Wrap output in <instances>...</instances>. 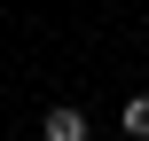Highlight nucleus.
<instances>
[{"instance_id":"3","label":"nucleus","mask_w":149,"mask_h":141,"mask_svg":"<svg viewBox=\"0 0 149 141\" xmlns=\"http://www.w3.org/2000/svg\"><path fill=\"white\" fill-rule=\"evenodd\" d=\"M118 141H141V133H118Z\"/></svg>"},{"instance_id":"1","label":"nucleus","mask_w":149,"mask_h":141,"mask_svg":"<svg viewBox=\"0 0 149 141\" xmlns=\"http://www.w3.org/2000/svg\"><path fill=\"white\" fill-rule=\"evenodd\" d=\"M39 133H47V141H94V126H86V110H71V102H55V110L39 118Z\"/></svg>"},{"instance_id":"2","label":"nucleus","mask_w":149,"mask_h":141,"mask_svg":"<svg viewBox=\"0 0 149 141\" xmlns=\"http://www.w3.org/2000/svg\"><path fill=\"white\" fill-rule=\"evenodd\" d=\"M118 133H141V141H149V94H126V110H118Z\"/></svg>"}]
</instances>
